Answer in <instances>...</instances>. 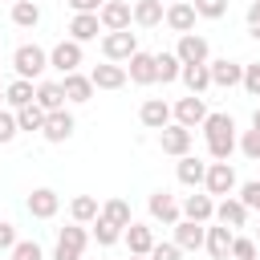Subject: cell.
I'll use <instances>...</instances> for the list:
<instances>
[{"instance_id":"obj_1","label":"cell","mask_w":260,"mask_h":260,"mask_svg":"<svg viewBox=\"0 0 260 260\" xmlns=\"http://www.w3.org/2000/svg\"><path fill=\"white\" fill-rule=\"evenodd\" d=\"M12 69H16V77L32 81V77H41V73L49 69V53H45L41 45H20V49L12 53Z\"/></svg>"},{"instance_id":"obj_2","label":"cell","mask_w":260,"mask_h":260,"mask_svg":"<svg viewBox=\"0 0 260 260\" xmlns=\"http://www.w3.org/2000/svg\"><path fill=\"white\" fill-rule=\"evenodd\" d=\"M85 244H89V232H85L81 223H69V228H61V236H57L53 260H81V256H85Z\"/></svg>"},{"instance_id":"obj_3","label":"cell","mask_w":260,"mask_h":260,"mask_svg":"<svg viewBox=\"0 0 260 260\" xmlns=\"http://www.w3.org/2000/svg\"><path fill=\"white\" fill-rule=\"evenodd\" d=\"M102 53H106V61H130L134 53H138V37L130 32V28H122V32H106L102 37Z\"/></svg>"},{"instance_id":"obj_4","label":"cell","mask_w":260,"mask_h":260,"mask_svg":"<svg viewBox=\"0 0 260 260\" xmlns=\"http://www.w3.org/2000/svg\"><path fill=\"white\" fill-rule=\"evenodd\" d=\"M171 118H175L183 130H195V126H203V118H207V106H203V98H199V93H187V98H179V102H175Z\"/></svg>"},{"instance_id":"obj_5","label":"cell","mask_w":260,"mask_h":260,"mask_svg":"<svg viewBox=\"0 0 260 260\" xmlns=\"http://www.w3.org/2000/svg\"><path fill=\"white\" fill-rule=\"evenodd\" d=\"M175 57H179V65H207L211 61V49H207V41L199 32H187V37H179Z\"/></svg>"},{"instance_id":"obj_6","label":"cell","mask_w":260,"mask_h":260,"mask_svg":"<svg viewBox=\"0 0 260 260\" xmlns=\"http://www.w3.org/2000/svg\"><path fill=\"white\" fill-rule=\"evenodd\" d=\"M81 57H85V53H81V45H77V41H69V37H65L61 45H53V49H49V65H53L61 77H65V73H77Z\"/></svg>"},{"instance_id":"obj_7","label":"cell","mask_w":260,"mask_h":260,"mask_svg":"<svg viewBox=\"0 0 260 260\" xmlns=\"http://www.w3.org/2000/svg\"><path fill=\"white\" fill-rule=\"evenodd\" d=\"M203 187H207V195H232L236 191V171H232V162H207V175H203Z\"/></svg>"},{"instance_id":"obj_8","label":"cell","mask_w":260,"mask_h":260,"mask_svg":"<svg viewBox=\"0 0 260 260\" xmlns=\"http://www.w3.org/2000/svg\"><path fill=\"white\" fill-rule=\"evenodd\" d=\"M73 114L69 110H53V114H45V126H41V138L45 142H69L73 138Z\"/></svg>"},{"instance_id":"obj_9","label":"cell","mask_w":260,"mask_h":260,"mask_svg":"<svg viewBox=\"0 0 260 260\" xmlns=\"http://www.w3.org/2000/svg\"><path fill=\"white\" fill-rule=\"evenodd\" d=\"M98 20H102L106 32H122V28H130V4L126 0H106L98 8Z\"/></svg>"},{"instance_id":"obj_10","label":"cell","mask_w":260,"mask_h":260,"mask_svg":"<svg viewBox=\"0 0 260 260\" xmlns=\"http://www.w3.org/2000/svg\"><path fill=\"white\" fill-rule=\"evenodd\" d=\"M122 69H126V81H134V85H154V81H158V77H154V53H142V49H138Z\"/></svg>"},{"instance_id":"obj_11","label":"cell","mask_w":260,"mask_h":260,"mask_svg":"<svg viewBox=\"0 0 260 260\" xmlns=\"http://www.w3.org/2000/svg\"><path fill=\"white\" fill-rule=\"evenodd\" d=\"M158 146H162V154L183 158V154L191 150V130H183L179 122H171V126H162V130H158Z\"/></svg>"},{"instance_id":"obj_12","label":"cell","mask_w":260,"mask_h":260,"mask_svg":"<svg viewBox=\"0 0 260 260\" xmlns=\"http://www.w3.org/2000/svg\"><path fill=\"white\" fill-rule=\"evenodd\" d=\"M57 207H61V195H57L53 187H37V191L28 195V215H32V219H53Z\"/></svg>"},{"instance_id":"obj_13","label":"cell","mask_w":260,"mask_h":260,"mask_svg":"<svg viewBox=\"0 0 260 260\" xmlns=\"http://www.w3.org/2000/svg\"><path fill=\"white\" fill-rule=\"evenodd\" d=\"M203 236H207V228H203V223L179 219V223H175V240H171V244H175L179 252H199V248H203Z\"/></svg>"},{"instance_id":"obj_14","label":"cell","mask_w":260,"mask_h":260,"mask_svg":"<svg viewBox=\"0 0 260 260\" xmlns=\"http://www.w3.org/2000/svg\"><path fill=\"white\" fill-rule=\"evenodd\" d=\"M232 240H236V232L223 228V223H215V228H207L203 248L211 252V260H232Z\"/></svg>"},{"instance_id":"obj_15","label":"cell","mask_w":260,"mask_h":260,"mask_svg":"<svg viewBox=\"0 0 260 260\" xmlns=\"http://www.w3.org/2000/svg\"><path fill=\"white\" fill-rule=\"evenodd\" d=\"M207 73H211V85H223V89H232V85L244 81V65H236V61H228V57L207 61Z\"/></svg>"},{"instance_id":"obj_16","label":"cell","mask_w":260,"mask_h":260,"mask_svg":"<svg viewBox=\"0 0 260 260\" xmlns=\"http://www.w3.org/2000/svg\"><path fill=\"white\" fill-rule=\"evenodd\" d=\"M138 122H142L146 130H162V126H171V106H167L162 98H146L142 110H138Z\"/></svg>"},{"instance_id":"obj_17","label":"cell","mask_w":260,"mask_h":260,"mask_svg":"<svg viewBox=\"0 0 260 260\" xmlns=\"http://www.w3.org/2000/svg\"><path fill=\"white\" fill-rule=\"evenodd\" d=\"M98 28H102L98 12H73V20H69V41H77V45L98 41Z\"/></svg>"},{"instance_id":"obj_18","label":"cell","mask_w":260,"mask_h":260,"mask_svg":"<svg viewBox=\"0 0 260 260\" xmlns=\"http://www.w3.org/2000/svg\"><path fill=\"white\" fill-rule=\"evenodd\" d=\"M89 81H93V89H122L126 85V69L114 65V61H102V65H93Z\"/></svg>"},{"instance_id":"obj_19","label":"cell","mask_w":260,"mask_h":260,"mask_svg":"<svg viewBox=\"0 0 260 260\" xmlns=\"http://www.w3.org/2000/svg\"><path fill=\"white\" fill-rule=\"evenodd\" d=\"M61 93H65V102L81 106V102L93 98V81H89L85 73H65V77H61Z\"/></svg>"},{"instance_id":"obj_20","label":"cell","mask_w":260,"mask_h":260,"mask_svg":"<svg viewBox=\"0 0 260 260\" xmlns=\"http://www.w3.org/2000/svg\"><path fill=\"white\" fill-rule=\"evenodd\" d=\"M162 16H167L162 0H138V4L130 8V20H134L138 28H154V24H162Z\"/></svg>"},{"instance_id":"obj_21","label":"cell","mask_w":260,"mask_h":260,"mask_svg":"<svg viewBox=\"0 0 260 260\" xmlns=\"http://www.w3.org/2000/svg\"><path fill=\"white\" fill-rule=\"evenodd\" d=\"M150 215H154L158 223H171V228L183 219V211H179L175 195H167V191H154V195H150Z\"/></svg>"},{"instance_id":"obj_22","label":"cell","mask_w":260,"mask_h":260,"mask_svg":"<svg viewBox=\"0 0 260 260\" xmlns=\"http://www.w3.org/2000/svg\"><path fill=\"white\" fill-rule=\"evenodd\" d=\"M167 28H175L179 37H187L191 28H195V8H191V0L187 4H167Z\"/></svg>"},{"instance_id":"obj_23","label":"cell","mask_w":260,"mask_h":260,"mask_svg":"<svg viewBox=\"0 0 260 260\" xmlns=\"http://www.w3.org/2000/svg\"><path fill=\"white\" fill-rule=\"evenodd\" d=\"M179 211H183V219H191V223H207V219L215 215V203H211V195H187Z\"/></svg>"},{"instance_id":"obj_24","label":"cell","mask_w":260,"mask_h":260,"mask_svg":"<svg viewBox=\"0 0 260 260\" xmlns=\"http://www.w3.org/2000/svg\"><path fill=\"white\" fill-rule=\"evenodd\" d=\"M211 219H219L223 228H244L248 207H244L240 199H232V195H228V199H219V203H215V215H211Z\"/></svg>"},{"instance_id":"obj_25","label":"cell","mask_w":260,"mask_h":260,"mask_svg":"<svg viewBox=\"0 0 260 260\" xmlns=\"http://www.w3.org/2000/svg\"><path fill=\"white\" fill-rule=\"evenodd\" d=\"M122 236H126V248H130V256H150V248H154V232H150L146 223H130Z\"/></svg>"},{"instance_id":"obj_26","label":"cell","mask_w":260,"mask_h":260,"mask_svg":"<svg viewBox=\"0 0 260 260\" xmlns=\"http://www.w3.org/2000/svg\"><path fill=\"white\" fill-rule=\"evenodd\" d=\"M175 175H179V183H183V187H203L207 162H199L195 154H183V158H179V167H175Z\"/></svg>"},{"instance_id":"obj_27","label":"cell","mask_w":260,"mask_h":260,"mask_svg":"<svg viewBox=\"0 0 260 260\" xmlns=\"http://www.w3.org/2000/svg\"><path fill=\"white\" fill-rule=\"evenodd\" d=\"M32 102H37L45 114H53V110H65V93H61V81H41Z\"/></svg>"},{"instance_id":"obj_28","label":"cell","mask_w":260,"mask_h":260,"mask_svg":"<svg viewBox=\"0 0 260 260\" xmlns=\"http://www.w3.org/2000/svg\"><path fill=\"white\" fill-rule=\"evenodd\" d=\"M203 134H207V142L236 138V122H232V114H207V118H203Z\"/></svg>"},{"instance_id":"obj_29","label":"cell","mask_w":260,"mask_h":260,"mask_svg":"<svg viewBox=\"0 0 260 260\" xmlns=\"http://www.w3.org/2000/svg\"><path fill=\"white\" fill-rule=\"evenodd\" d=\"M12 114H16V130L41 134V126H45V110H41L37 102H28V106H20V110H12Z\"/></svg>"},{"instance_id":"obj_30","label":"cell","mask_w":260,"mask_h":260,"mask_svg":"<svg viewBox=\"0 0 260 260\" xmlns=\"http://www.w3.org/2000/svg\"><path fill=\"white\" fill-rule=\"evenodd\" d=\"M69 215H73V223H81V228H85V223H93V219L102 215V207H98V199H93V195H77V199L69 203Z\"/></svg>"},{"instance_id":"obj_31","label":"cell","mask_w":260,"mask_h":260,"mask_svg":"<svg viewBox=\"0 0 260 260\" xmlns=\"http://www.w3.org/2000/svg\"><path fill=\"white\" fill-rule=\"evenodd\" d=\"M102 219H110V223H114V228H122V232L134 223V215H130V203H126V199H106V203H102Z\"/></svg>"},{"instance_id":"obj_32","label":"cell","mask_w":260,"mask_h":260,"mask_svg":"<svg viewBox=\"0 0 260 260\" xmlns=\"http://www.w3.org/2000/svg\"><path fill=\"white\" fill-rule=\"evenodd\" d=\"M179 73H183V65H179V57H175V53H154V77H158L162 85L179 81Z\"/></svg>"},{"instance_id":"obj_33","label":"cell","mask_w":260,"mask_h":260,"mask_svg":"<svg viewBox=\"0 0 260 260\" xmlns=\"http://www.w3.org/2000/svg\"><path fill=\"white\" fill-rule=\"evenodd\" d=\"M12 24H16V28H37V24H41L37 0H16V4H12Z\"/></svg>"},{"instance_id":"obj_34","label":"cell","mask_w":260,"mask_h":260,"mask_svg":"<svg viewBox=\"0 0 260 260\" xmlns=\"http://www.w3.org/2000/svg\"><path fill=\"white\" fill-rule=\"evenodd\" d=\"M179 81H183V85H187L191 93H203V89L211 85V73H207V65H183Z\"/></svg>"},{"instance_id":"obj_35","label":"cell","mask_w":260,"mask_h":260,"mask_svg":"<svg viewBox=\"0 0 260 260\" xmlns=\"http://www.w3.org/2000/svg\"><path fill=\"white\" fill-rule=\"evenodd\" d=\"M37 98V89H32V81H24V77H16L8 89H4V102L12 106V110H20V106H28Z\"/></svg>"},{"instance_id":"obj_36","label":"cell","mask_w":260,"mask_h":260,"mask_svg":"<svg viewBox=\"0 0 260 260\" xmlns=\"http://www.w3.org/2000/svg\"><path fill=\"white\" fill-rule=\"evenodd\" d=\"M93 240H98L102 248H110V244H118V240H122V228H114L110 219H102V215H98V219H93Z\"/></svg>"},{"instance_id":"obj_37","label":"cell","mask_w":260,"mask_h":260,"mask_svg":"<svg viewBox=\"0 0 260 260\" xmlns=\"http://www.w3.org/2000/svg\"><path fill=\"white\" fill-rule=\"evenodd\" d=\"M191 8H195V16H207V20H219V16L228 12V0H191Z\"/></svg>"},{"instance_id":"obj_38","label":"cell","mask_w":260,"mask_h":260,"mask_svg":"<svg viewBox=\"0 0 260 260\" xmlns=\"http://www.w3.org/2000/svg\"><path fill=\"white\" fill-rule=\"evenodd\" d=\"M12 260H45V252H41V244H37V240H16Z\"/></svg>"},{"instance_id":"obj_39","label":"cell","mask_w":260,"mask_h":260,"mask_svg":"<svg viewBox=\"0 0 260 260\" xmlns=\"http://www.w3.org/2000/svg\"><path fill=\"white\" fill-rule=\"evenodd\" d=\"M232 260H256V240L236 236V240H232Z\"/></svg>"},{"instance_id":"obj_40","label":"cell","mask_w":260,"mask_h":260,"mask_svg":"<svg viewBox=\"0 0 260 260\" xmlns=\"http://www.w3.org/2000/svg\"><path fill=\"white\" fill-rule=\"evenodd\" d=\"M240 150H244L252 162H260V130H244V138H240Z\"/></svg>"},{"instance_id":"obj_41","label":"cell","mask_w":260,"mask_h":260,"mask_svg":"<svg viewBox=\"0 0 260 260\" xmlns=\"http://www.w3.org/2000/svg\"><path fill=\"white\" fill-rule=\"evenodd\" d=\"M252 98H260V61H252V65H244V81H240Z\"/></svg>"},{"instance_id":"obj_42","label":"cell","mask_w":260,"mask_h":260,"mask_svg":"<svg viewBox=\"0 0 260 260\" xmlns=\"http://www.w3.org/2000/svg\"><path fill=\"white\" fill-rule=\"evenodd\" d=\"M16 134H20V130H16V114H12V110H0V146L12 142Z\"/></svg>"},{"instance_id":"obj_43","label":"cell","mask_w":260,"mask_h":260,"mask_svg":"<svg viewBox=\"0 0 260 260\" xmlns=\"http://www.w3.org/2000/svg\"><path fill=\"white\" fill-rule=\"evenodd\" d=\"M240 203H244L248 211H260V183H244V187H240Z\"/></svg>"},{"instance_id":"obj_44","label":"cell","mask_w":260,"mask_h":260,"mask_svg":"<svg viewBox=\"0 0 260 260\" xmlns=\"http://www.w3.org/2000/svg\"><path fill=\"white\" fill-rule=\"evenodd\" d=\"M179 256H183V252H179L175 244H158V240H154V248H150L146 260H179Z\"/></svg>"},{"instance_id":"obj_45","label":"cell","mask_w":260,"mask_h":260,"mask_svg":"<svg viewBox=\"0 0 260 260\" xmlns=\"http://www.w3.org/2000/svg\"><path fill=\"white\" fill-rule=\"evenodd\" d=\"M16 248V228L8 219H0V252H12Z\"/></svg>"},{"instance_id":"obj_46","label":"cell","mask_w":260,"mask_h":260,"mask_svg":"<svg viewBox=\"0 0 260 260\" xmlns=\"http://www.w3.org/2000/svg\"><path fill=\"white\" fill-rule=\"evenodd\" d=\"M248 37H252V41H260V0H252V4H248Z\"/></svg>"},{"instance_id":"obj_47","label":"cell","mask_w":260,"mask_h":260,"mask_svg":"<svg viewBox=\"0 0 260 260\" xmlns=\"http://www.w3.org/2000/svg\"><path fill=\"white\" fill-rule=\"evenodd\" d=\"M65 4H69L73 12H98V8L106 4V0H65Z\"/></svg>"},{"instance_id":"obj_48","label":"cell","mask_w":260,"mask_h":260,"mask_svg":"<svg viewBox=\"0 0 260 260\" xmlns=\"http://www.w3.org/2000/svg\"><path fill=\"white\" fill-rule=\"evenodd\" d=\"M252 130H260V106L252 110Z\"/></svg>"},{"instance_id":"obj_49","label":"cell","mask_w":260,"mask_h":260,"mask_svg":"<svg viewBox=\"0 0 260 260\" xmlns=\"http://www.w3.org/2000/svg\"><path fill=\"white\" fill-rule=\"evenodd\" d=\"M126 260H146V256H126Z\"/></svg>"},{"instance_id":"obj_50","label":"cell","mask_w":260,"mask_h":260,"mask_svg":"<svg viewBox=\"0 0 260 260\" xmlns=\"http://www.w3.org/2000/svg\"><path fill=\"white\" fill-rule=\"evenodd\" d=\"M171 4H187V0H171Z\"/></svg>"},{"instance_id":"obj_51","label":"cell","mask_w":260,"mask_h":260,"mask_svg":"<svg viewBox=\"0 0 260 260\" xmlns=\"http://www.w3.org/2000/svg\"><path fill=\"white\" fill-rule=\"evenodd\" d=\"M0 102H4V89H0Z\"/></svg>"},{"instance_id":"obj_52","label":"cell","mask_w":260,"mask_h":260,"mask_svg":"<svg viewBox=\"0 0 260 260\" xmlns=\"http://www.w3.org/2000/svg\"><path fill=\"white\" fill-rule=\"evenodd\" d=\"M256 236H260V232H256Z\"/></svg>"},{"instance_id":"obj_53","label":"cell","mask_w":260,"mask_h":260,"mask_svg":"<svg viewBox=\"0 0 260 260\" xmlns=\"http://www.w3.org/2000/svg\"><path fill=\"white\" fill-rule=\"evenodd\" d=\"M12 4H16V0H12Z\"/></svg>"},{"instance_id":"obj_54","label":"cell","mask_w":260,"mask_h":260,"mask_svg":"<svg viewBox=\"0 0 260 260\" xmlns=\"http://www.w3.org/2000/svg\"><path fill=\"white\" fill-rule=\"evenodd\" d=\"M81 260H85V256H81Z\"/></svg>"}]
</instances>
